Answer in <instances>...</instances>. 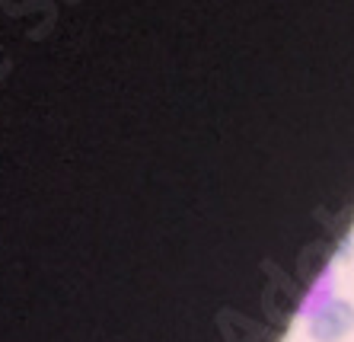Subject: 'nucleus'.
I'll return each instance as SVG.
<instances>
[{"instance_id": "f257e3e1", "label": "nucleus", "mask_w": 354, "mask_h": 342, "mask_svg": "<svg viewBox=\"0 0 354 342\" xmlns=\"http://www.w3.org/2000/svg\"><path fill=\"white\" fill-rule=\"evenodd\" d=\"M354 330V304L348 300H332L310 320V336L316 342H338Z\"/></svg>"}]
</instances>
